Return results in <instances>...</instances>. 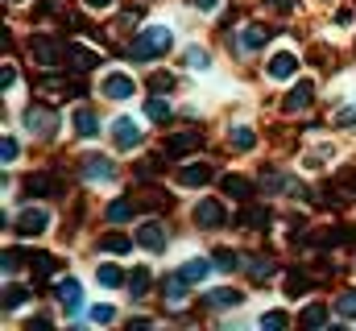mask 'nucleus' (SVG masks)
I'll return each instance as SVG.
<instances>
[{"label": "nucleus", "mask_w": 356, "mask_h": 331, "mask_svg": "<svg viewBox=\"0 0 356 331\" xmlns=\"http://www.w3.org/2000/svg\"><path fill=\"white\" fill-rule=\"evenodd\" d=\"M17 154H21V145H17L13 137H4V141H0V158H4V166L17 162Z\"/></svg>", "instance_id": "nucleus-45"}, {"label": "nucleus", "mask_w": 356, "mask_h": 331, "mask_svg": "<svg viewBox=\"0 0 356 331\" xmlns=\"http://www.w3.org/2000/svg\"><path fill=\"white\" fill-rule=\"evenodd\" d=\"M261 328H290V315H282V311H266V315H261Z\"/></svg>", "instance_id": "nucleus-42"}, {"label": "nucleus", "mask_w": 356, "mask_h": 331, "mask_svg": "<svg viewBox=\"0 0 356 331\" xmlns=\"http://www.w3.org/2000/svg\"><path fill=\"white\" fill-rule=\"evenodd\" d=\"M211 261H216V269H224V273H228V269H241V257H236L232 248H216Z\"/></svg>", "instance_id": "nucleus-38"}, {"label": "nucleus", "mask_w": 356, "mask_h": 331, "mask_svg": "<svg viewBox=\"0 0 356 331\" xmlns=\"http://www.w3.org/2000/svg\"><path fill=\"white\" fill-rule=\"evenodd\" d=\"M203 133H195V129H182V133H170L166 137V158H186V154H195V150H203Z\"/></svg>", "instance_id": "nucleus-5"}, {"label": "nucleus", "mask_w": 356, "mask_h": 331, "mask_svg": "<svg viewBox=\"0 0 356 331\" xmlns=\"http://www.w3.org/2000/svg\"><path fill=\"white\" fill-rule=\"evenodd\" d=\"M54 298L63 302V311H67L71 319H75V315L83 311V286H79L75 277H63V282L54 286Z\"/></svg>", "instance_id": "nucleus-6"}, {"label": "nucleus", "mask_w": 356, "mask_h": 331, "mask_svg": "<svg viewBox=\"0 0 356 331\" xmlns=\"http://www.w3.org/2000/svg\"><path fill=\"white\" fill-rule=\"evenodd\" d=\"M137 245L145 248V252H166V228H162L158 220L141 224V232H137Z\"/></svg>", "instance_id": "nucleus-14"}, {"label": "nucleus", "mask_w": 356, "mask_h": 331, "mask_svg": "<svg viewBox=\"0 0 356 331\" xmlns=\"http://www.w3.org/2000/svg\"><path fill=\"white\" fill-rule=\"evenodd\" d=\"M236 224H241V228H269V224H273V211L253 203V207H245V211L236 216Z\"/></svg>", "instance_id": "nucleus-21"}, {"label": "nucleus", "mask_w": 356, "mask_h": 331, "mask_svg": "<svg viewBox=\"0 0 356 331\" xmlns=\"http://www.w3.org/2000/svg\"><path fill=\"white\" fill-rule=\"evenodd\" d=\"M191 4H195L199 13H216V8H220V0H191Z\"/></svg>", "instance_id": "nucleus-48"}, {"label": "nucleus", "mask_w": 356, "mask_h": 331, "mask_svg": "<svg viewBox=\"0 0 356 331\" xmlns=\"http://www.w3.org/2000/svg\"><path fill=\"white\" fill-rule=\"evenodd\" d=\"M0 87H4V91L17 87V67H13V63H4V71H0Z\"/></svg>", "instance_id": "nucleus-46"}, {"label": "nucleus", "mask_w": 356, "mask_h": 331, "mask_svg": "<svg viewBox=\"0 0 356 331\" xmlns=\"http://www.w3.org/2000/svg\"><path fill=\"white\" fill-rule=\"evenodd\" d=\"M149 282H154V277H149V269H145V265H141V269H133V273H129V290H133V298H145Z\"/></svg>", "instance_id": "nucleus-33"}, {"label": "nucleus", "mask_w": 356, "mask_h": 331, "mask_svg": "<svg viewBox=\"0 0 356 331\" xmlns=\"http://www.w3.org/2000/svg\"><path fill=\"white\" fill-rule=\"evenodd\" d=\"M112 141H116V150H137V145H141V129H137V120L120 116V120L112 124Z\"/></svg>", "instance_id": "nucleus-12"}, {"label": "nucleus", "mask_w": 356, "mask_h": 331, "mask_svg": "<svg viewBox=\"0 0 356 331\" xmlns=\"http://www.w3.org/2000/svg\"><path fill=\"white\" fill-rule=\"evenodd\" d=\"M50 228V211L46 207H25L21 216H17V232L21 236H42Z\"/></svg>", "instance_id": "nucleus-7"}, {"label": "nucleus", "mask_w": 356, "mask_h": 331, "mask_svg": "<svg viewBox=\"0 0 356 331\" xmlns=\"http://www.w3.org/2000/svg\"><path fill=\"white\" fill-rule=\"evenodd\" d=\"M58 186H63V182H58L54 174H29V178H25V195H29V199H38V195H54Z\"/></svg>", "instance_id": "nucleus-19"}, {"label": "nucleus", "mask_w": 356, "mask_h": 331, "mask_svg": "<svg viewBox=\"0 0 356 331\" xmlns=\"http://www.w3.org/2000/svg\"><path fill=\"white\" fill-rule=\"evenodd\" d=\"M307 286H311V277H307V269H298V265H294V269L286 273V294H290V298H298V294H302Z\"/></svg>", "instance_id": "nucleus-27"}, {"label": "nucleus", "mask_w": 356, "mask_h": 331, "mask_svg": "<svg viewBox=\"0 0 356 331\" xmlns=\"http://www.w3.org/2000/svg\"><path fill=\"white\" fill-rule=\"evenodd\" d=\"M298 323H302V328H323V323H327V307H319V302H311V307H302V315H298Z\"/></svg>", "instance_id": "nucleus-29"}, {"label": "nucleus", "mask_w": 356, "mask_h": 331, "mask_svg": "<svg viewBox=\"0 0 356 331\" xmlns=\"http://www.w3.org/2000/svg\"><path fill=\"white\" fill-rule=\"evenodd\" d=\"M145 116H149L154 124H166L175 112H170V104H166V99H149V104H145Z\"/></svg>", "instance_id": "nucleus-34"}, {"label": "nucleus", "mask_w": 356, "mask_h": 331, "mask_svg": "<svg viewBox=\"0 0 356 331\" xmlns=\"http://www.w3.org/2000/svg\"><path fill=\"white\" fill-rule=\"evenodd\" d=\"M207 63H211V54H207L203 46H191V50L182 54V67H191V71H207Z\"/></svg>", "instance_id": "nucleus-31"}, {"label": "nucleus", "mask_w": 356, "mask_h": 331, "mask_svg": "<svg viewBox=\"0 0 356 331\" xmlns=\"http://www.w3.org/2000/svg\"><path fill=\"white\" fill-rule=\"evenodd\" d=\"M141 207H149V211H162V207H166V195H162V191H154V186H149V191H145V195H141Z\"/></svg>", "instance_id": "nucleus-40"}, {"label": "nucleus", "mask_w": 356, "mask_h": 331, "mask_svg": "<svg viewBox=\"0 0 356 331\" xmlns=\"http://www.w3.org/2000/svg\"><path fill=\"white\" fill-rule=\"evenodd\" d=\"M29 331H50V319H46V315H38V319H29Z\"/></svg>", "instance_id": "nucleus-50"}, {"label": "nucleus", "mask_w": 356, "mask_h": 331, "mask_svg": "<svg viewBox=\"0 0 356 331\" xmlns=\"http://www.w3.org/2000/svg\"><path fill=\"white\" fill-rule=\"evenodd\" d=\"M332 124H336V129H356V104H340V108L332 112Z\"/></svg>", "instance_id": "nucleus-36"}, {"label": "nucleus", "mask_w": 356, "mask_h": 331, "mask_svg": "<svg viewBox=\"0 0 356 331\" xmlns=\"http://www.w3.org/2000/svg\"><path fill=\"white\" fill-rule=\"evenodd\" d=\"M99 248H104V252H112V257H124V252L133 248V241H129V236H120V232H108V236L99 241Z\"/></svg>", "instance_id": "nucleus-30"}, {"label": "nucleus", "mask_w": 356, "mask_h": 331, "mask_svg": "<svg viewBox=\"0 0 356 331\" xmlns=\"http://www.w3.org/2000/svg\"><path fill=\"white\" fill-rule=\"evenodd\" d=\"M8 4H21V0H8Z\"/></svg>", "instance_id": "nucleus-52"}, {"label": "nucleus", "mask_w": 356, "mask_h": 331, "mask_svg": "<svg viewBox=\"0 0 356 331\" xmlns=\"http://www.w3.org/2000/svg\"><path fill=\"white\" fill-rule=\"evenodd\" d=\"M294 71H298V54H294V50H277V54L266 63V75H269L273 83L294 79Z\"/></svg>", "instance_id": "nucleus-8"}, {"label": "nucleus", "mask_w": 356, "mask_h": 331, "mask_svg": "<svg viewBox=\"0 0 356 331\" xmlns=\"http://www.w3.org/2000/svg\"><path fill=\"white\" fill-rule=\"evenodd\" d=\"M71 129H75V137H99V120H95V112H88V108H75L71 112Z\"/></svg>", "instance_id": "nucleus-20"}, {"label": "nucleus", "mask_w": 356, "mask_h": 331, "mask_svg": "<svg viewBox=\"0 0 356 331\" xmlns=\"http://www.w3.org/2000/svg\"><path fill=\"white\" fill-rule=\"evenodd\" d=\"M99 95H104V99H129V95H133V79H129V75H104Z\"/></svg>", "instance_id": "nucleus-16"}, {"label": "nucleus", "mask_w": 356, "mask_h": 331, "mask_svg": "<svg viewBox=\"0 0 356 331\" xmlns=\"http://www.w3.org/2000/svg\"><path fill=\"white\" fill-rule=\"evenodd\" d=\"M228 145H232L236 154H249V150L257 145V137H253V129H249V124H232V133H228Z\"/></svg>", "instance_id": "nucleus-22"}, {"label": "nucleus", "mask_w": 356, "mask_h": 331, "mask_svg": "<svg viewBox=\"0 0 356 331\" xmlns=\"http://www.w3.org/2000/svg\"><path fill=\"white\" fill-rule=\"evenodd\" d=\"M116 319V311L108 307V302H99V307H91V323H112Z\"/></svg>", "instance_id": "nucleus-44"}, {"label": "nucleus", "mask_w": 356, "mask_h": 331, "mask_svg": "<svg viewBox=\"0 0 356 331\" xmlns=\"http://www.w3.org/2000/svg\"><path fill=\"white\" fill-rule=\"evenodd\" d=\"M25 129H29L33 137H54L58 112H54V108H42V104H29V108H25Z\"/></svg>", "instance_id": "nucleus-4"}, {"label": "nucleus", "mask_w": 356, "mask_h": 331, "mask_svg": "<svg viewBox=\"0 0 356 331\" xmlns=\"http://www.w3.org/2000/svg\"><path fill=\"white\" fill-rule=\"evenodd\" d=\"M149 87H154V91H170V87H175V75H166V71H162V75H154V79H149Z\"/></svg>", "instance_id": "nucleus-47"}, {"label": "nucleus", "mask_w": 356, "mask_h": 331, "mask_svg": "<svg viewBox=\"0 0 356 331\" xmlns=\"http://www.w3.org/2000/svg\"><path fill=\"white\" fill-rule=\"evenodd\" d=\"M170 46H175V33H170L166 25H149L145 33H137V38H133V46H129V58H137V63H149V58H162Z\"/></svg>", "instance_id": "nucleus-1"}, {"label": "nucleus", "mask_w": 356, "mask_h": 331, "mask_svg": "<svg viewBox=\"0 0 356 331\" xmlns=\"http://www.w3.org/2000/svg\"><path fill=\"white\" fill-rule=\"evenodd\" d=\"M25 261H33V252H25V248H8V252H4V261H0V265H4V277H8V273H17Z\"/></svg>", "instance_id": "nucleus-32"}, {"label": "nucleus", "mask_w": 356, "mask_h": 331, "mask_svg": "<svg viewBox=\"0 0 356 331\" xmlns=\"http://www.w3.org/2000/svg\"><path fill=\"white\" fill-rule=\"evenodd\" d=\"M336 315H340V319H356V294H344V298L336 302Z\"/></svg>", "instance_id": "nucleus-43"}, {"label": "nucleus", "mask_w": 356, "mask_h": 331, "mask_svg": "<svg viewBox=\"0 0 356 331\" xmlns=\"http://www.w3.org/2000/svg\"><path fill=\"white\" fill-rule=\"evenodd\" d=\"M29 54H33L38 71H63V63H67V46L54 42V38H33L29 42Z\"/></svg>", "instance_id": "nucleus-2"}, {"label": "nucleus", "mask_w": 356, "mask_h": 331, "mask_svg": "<svg viewBox=\"0 0 356 331\" xmlns=\"http://www.w3.org/2000/svg\"><path fill=\"white\" fill-rule=\"evenodd\" d=\"M29 302V290L25 286H4V311H17Z\"/></svg>", "instance_id": "nucleus-35"}, {"label": "nucleus", "mask_w": 356, "mask_h": 331, "mask_svg": "<svg viewBox=\"0 0 356 331\" xmlns=\"http://www.w3.org/2000/svg\"><path fill=\"white\" fill-rule=\"evenodd\" d=\"M83 4H88V8H95V13H99V8H112L116 0H83Z\"/></svg>", "instance_id": "nucleus-51"}, {"label": "nucleus", "mask_w": 356, "mask_h": 331, "mask_svg": "<svg viewBox=\"0 0 356 331\" xmlns=\"http://www.w3.org/2000/svg\"><path fill=\"white\" fill-rule=\"evenodd\" d=\"M104 216H108V224H129V220L137 216V203H133V199H116V203H108Z\"/></svg>", "instance_id": "nucleus-24"}, {"label": "nucleus", "mask_w": 356, "mask_h": 331, "mask_svg": "<svg viewBox=\"0 0 356 331\" xmlns=\"http://www.w3.org/2000/svg\"><path fill=\"white\" fill-rule=\"evenodd\" d=\"M83 91H88L83 79H63L58 71H46V75L38 79V95H50V99H75V95H83Z\"/></svg>", "instance_id": "nucleus-3"}, {"label": "nucleus", "mask_w": 356, "mask_h": 331, "mask_svg": "<svg viewBox=\"0 0 356 331\" xmlns=\"http://www.w3.org/2000/svg\"><path fill=\"white\" fill-rule=\"evenodd\" d=\"M178 273H182V277H186V282L195 286V282H207V273H211V265H207L203 257H191V261H186V265H182Z\"/></svg>", "instance_id": "nucleus-26"}, {"label": "nucleus", "mask_w": 356, "mask_h": 331, "mask_svg": "<svg viewBox=\"0 0 356 331\" xmlns=\"http://www.w3.org/2000/svg\"><path fill=\"white\" fill-rule=\"evenodd\" d=\"M220 186H224V195H232V199H249V195H253V182L241 178V174H224Z\"/></svg>", "instance_id": "nucleus-23"}, {"label": "nucleus", "mask_w": 356, "mask_h": 331, "mask_svg": "<svg viewBox=\"0 0 356 331\" xmlns=\"http://www.w3.org/2000/svg\"><path fill=\"white\" fill-rule=\"evenodd\" d=\"M195 224H199V228H220V224H224V207H220L216 199H203V203L195 207Z\"/></svg>", "instance_id": "nucleus-17"}, {"label": "nucleus", "mask_w": 356, "mask_h": 331, "mask_svg": "<svg viewBox=\"0 0 356 331\" xmlns=\"http://www.w3.org/2000/svg\"><path fill=\"white\" fill-rule=\"evenodd\" d=\"M261 186H266V191H286L290 182H286V178H282L277 170H266V174H261Z\"/></svg>", "instance_id": "nucleus-41"}, {"label": "nucleus", "mask_w": 356, "mask_h": 331, "mask_svg": "<svg viewBox=\"0 0 356 331\" xmlns=\"http://www.w3.org/2000/svg\"><path fill=\"white\" fill-rule=\"evenodd\" d=\"M162 170H166V166H162V158H145V162L137 166V182H154Z\"/></svg>", "instance_id": "nucleus-37"}, {"label": "nucleus", "mask_w": 356, "mask_h": 331, "mask_svg": "<svg viewBox=\"0 0 356 331\" xmlns=\"http://www.w3.org/2000/svg\"><path fill=\"white\" fill-rule=\"evenodd\" d=\"M245 273H249L253 282H269V277H273V261H269V257H245Z\"/></svg>", "instance_id": "nucleus-25"}, {"label": "nucleus", "mask_w": 356, "mask_h": 331, "mask_svg": "<svg viewBox=\"0 0 356 331\" xmlns=\"http://www.w3.org/2000/svg\"><path fill=\"white\" fill-rule=\"evenodd\" d=\"M266 4L273 13H290V8H294V0H266Z\"/></svg>", "instance_id": "nucleus-49"}, {"label": "nucleus", "mask_w": 356, "mask_h": 331, "mask_svg": "<svg viewBox=\"0 0 356 331\" xmlns=\"http://www.w3.org/2000/svg\"><path fill=\"white\" fill-rule=\"evenodd\" d=\"M269 38H273V33H269L266 25H257V21H253V25H245V29H241V38H236V54H253V50H261Z\"/></svg>", "instance_id": "nucleus-10"}, {"label": "nucleus", "mask_w": 356, "mask_h": 331, "mask_svg": "<svg viewBox=\"0 0 356 331\" xmlns=\"http://www.w3.org/2000/svg\"><path fill=\"white\" fill-rule=\"evenodd\" d=\"M95 277H99V286H108V290H112V286H124V273H120L116 265H99Z\"/></svg>", "instance_id": "nucleus-39"}, {"label": "nucleus", "mask_w": 356, "mask_h": 331, "mask_svg": "<svg viewBox=\"0 0 356 331\" xmlns=\"http://www.w3.org/2000/svg\"><path fill=\"white\" fill-rule=\"evenodd\" d=\"M216 178V166L211 162H191L178 170V186H207Z\"/></svg>", "instance_id": "nucleus-11"}, {"label": "nucleus", "mask_w": 356, "mask_h": 331, "mask_svg": "<svg viewBox=\"0 0 356 331\" xmlns=\"http://www.w3.org/2000/svg\"><path fill=\"white\" fill-rule=\"evenodd\" d=\"M311 104H315V83H311V79L294 83V91L282 99V108H286V112H307Z\"/></svg>", "instance_id": "nucleus-13"}, {"label": "nucleus", "mask_w": 356, "mask_h": 331, "mask_svg": "<svg viewBox=\"0 0 356 331\" xmlns=\"http://www.w3.org/2000/svg\"><path fill=\"white\" fill-rule=\"evenodd\" d=\"M207 307H216V311L241 307V294H236V290H211V294H207Z\"/></svg>", "instance_id": "nucleus-28"}, {"label": "nucleus", "mask_w": 356, "mask_h": 331, "mask_svg": "<svg viewBox=\"0 0 356 331\" xmlns=\"http://www.w3.org/2000/svg\"><path fill=\"white\" fill-rule=\"evenodd\" d=\"M79 174H83V178H88V182H108V178H112V174H116V166L108 162V158H104V154H88V158H83V162H79Z\"/></svg>", "instance_id": "nucleus-9"}, {"label": "nucleus", "mask_w": 356, "mask_h": 331, "mask_svg": "<svg viewBox=\"0 0 356 331\" xmlns=\"http://www.w3.org/2000/svg\"><path fill=\"white\" fill-rule=\"evenodd\" d=\"M67 63H75L71 71H83V75H88V71H95V67H99V54H95V50H88L83 42H71V46H67Z\"/></svg>", "instance_id": "nucleus-15"}, {"label": "nucleus", "mask_w": 356, "mask_h": 331, "mask_svg": "<svg viewBox=\"0 0 356 331\" xmlns=\"http://www.w3.org/2000/svg\"><path fill=\"white\" fill-rule=\"evenodd\" d=\"M186 286H191V282H186L182 273H178V277H166V282H162V298H166V307H170V311H178V307L186 302Z\"/></svg>", "instance_id": "nucleus-18"}]
</instances>
